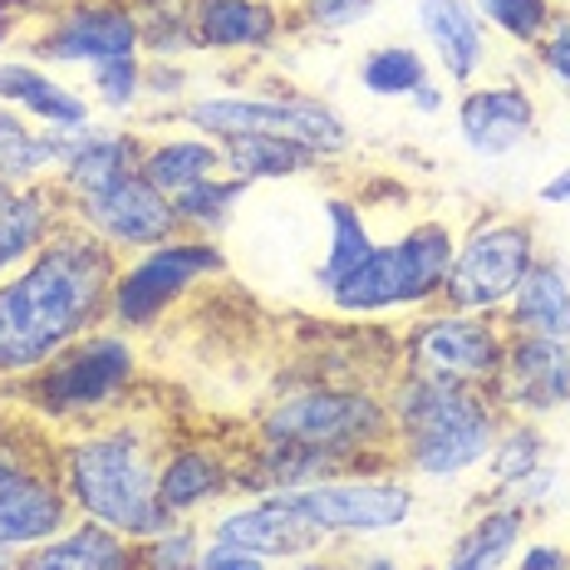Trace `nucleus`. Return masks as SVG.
Masks as SVG:
<instances>
[{
  "mask_svg": "<svg viewBox=\"0 0 570 570\" xmlns=\"http://www.w3.org/2000/svg\"><path fill=\"white\" fill-rule=\"evenodd\" d=\"M325 222H330V242H325V261L315 266V285L330 295L354 266H364V261H370V252L379 246V236L370 227V217H364V212L354 207L350 197H340V193L325 197Z\"/></svg>",
  "mask_w": 570,
  "mask_h": 570,
  "instance_id": "nucleus-30",
  "label": "nucleus"
},
{
  "mask_svg": "<svg viewBox=\"0 0 570 570\" xmlns=\"http://www.w3.org/2000/svg\"><path fill=\"white\" fill-rule=\"evenodd\" d=\"M142 142L138 134H128V128H94L85 142L75 148V158L65 163V173L55 177V187L65 193V202H79L89 193H104V187H114L118 177H134L142 168Z\"/></svg>",
  "mask_w": 570,
  "mask_h": 570,
  "instance_id": "nucleus-24",
  "label": "nucleus"
},
{
  "mask_svg": "<svg viewBox=\"0 0 570 570\" xmlns=\"http://www.w3.org/2000/svg\"><path fill=\"white\" fill-rule=\"evenodd\" d=\"M142 177L158 187L163 197H183L187 187L207 183L222 173V142L217 138H158L142 142Z\"/></svg>",
  "mask_w": 570,
  "mask_h": 570,
  "instance_id": "nucleus-29",
  "label": "nucleus"
},
{
  "mask_svg": "<svg viewBox=\"0 0 570 570\" xmlns=\"http://www.w3.org/2000/svg\"><path fill=\"white\" fill-rule=\"evenodd\" d=\"M320 153L305 148L295 138L276 134H242V138H222V173L242 177V183H285V177H305L320 168Z\"/></svg>",
  "mask_w": 570,
  "mask_h": 570,
  "instance_id": "nucleus-27",
  "label": "nucleus"
},
{
  "mask_svg": "<svg viewBox=\"0 0 570 570\" xmlns=\"http://www.w3.org/2000/svg\"><path fill=\"white\" fill-rule=\"evenodd\" d=\"M335 570H399L394 556H384V551H374V556H340Z\"/></svg>",
  "mask_w": 570,
  "mask_h": 570,
  "instance_id": "nucleus-42",
  "label": "nucleus"
},
{
  "mask_svg": "<svg viewBox=\"0 0 570 570\" xmlns=\"http://www.w3.org/2000/svg\"><path fill=\"white\" fill-rule=\"evenodd\" d=\"M20 561V551H10V546H0V570H16Z\"/></svg>",
  "mask_w": 570,
  "mask_h": 570,
  "instance_id": "nucleus-46",
  "label": "nucleus"
},
{
  "mask_svg": "<svg viewBox=\"0 0 570 570\" xmlns=\"http://www.w3.org/2000/svg\"><path fill=\"white\" fill-rule=\"evenodd\" d=\"M537 59H541L546 75L570 94V10H556L551 30H546L541 45H537Z\"/></svg>",
  "mask_w": 570,
  "mask_h": 570,
  "instance_id": "nucleus-38",
  "label": "nucleus"
},
{
  "mask_svg": "<svg viewBox=\"0 0 570 570\" xmlns=\"http://www.w3.org/2000/svg\"><path fill=\"white\" fill-rule=\"evenodd\" d=\"M236 462L227 443H212V438H177L163 453L158 472V492L163 507L177 521H193L197 512L217 507L227 492H236Z\"/></svg>",
  "mask_w": 570,
  "mask_h": 570,
  "instance_id": "nucleus-17",
  "label": "nucleus"
},
{
  "mask_svg": "<svg viewBox=\"0 0 570 570\" xmlns=\"http://www.w3.org/2000/svg\"><path fill=\"white\" fill-rule=\"evenodd\" d=\"M531 134H537V99L517 79L468 85V94L458 99V138L478 158H507L527 148Z\"/></svg>",
  "mask_w": 570,
  "mask_h": 570,
  "instance_id": "nucleus-16",
  "label": "nucleus"
},
{
  "mask_svg": "<svg viewBox=\"0 0 570 570\" xmlns=\"http://www.w3.org/2000/svg\"><path fill=\"white\" fill-rule=\"evenodd\" d=\"M413 109H419V114H443V85H433V79H428V85L419 89V94H413Z\"/></svg>",
  "mask_w": 570,
  "mask_h": 570,
  "instance_id": "nucleus-43",
  "label": "nucleus"
},
{
  "mask_svg": "<svg viewBox=\"0 0 570 570\" xmlns=\"http://www.w3.org/2000/svg\"><path fill=\"white\" fill-rule=\"evenodd\" d=\"M285 26V0H187V30L197 50H271Z\"/></svg>",
  "mask_w": 570,
  "mask_h": 570,
  "instance_id": "nucleus-19",
  "label": "nucleus"
},
{
  "mask_svg": "<svg viewBox=\"0 0 570 570\" xmlns=\"http://www.w3.org/2000/svg\"><path fill=\"white\" fill-rule=\"evenodd\" d=\"M89 89L104 109H134L142 94H148V65H142V55L104 59V65L89 69Z\"/></svg>",
  "mask_w": 570,
  "mask_h": 570,
  "instance_id": "nucleus-36",
  "label": "nucleus"
},
{
  "mask_svg": "<svg viewBox=\"0 0 570 570\" xmlns=\"http://www.w3.org/2000/svg\"><path fill=\"white\" fill-rule=\"evenodd\" d=\"M138 384V344L128 330H94L59 350L45 370L10 384L30 413L59 428H89L128 409V394Z\"/></svg>",
  "mask_w": 570,
  "mask_h": 570,
  "instance_id": "nucleus-5",
  "label": "nucleus"
},
{
  "mask_svg": "<svg viewBox=\"0 0 570 570\" xmlns=\"http://www.w3.org/2000/svg\"><path fill=\"white\" fill-rule=\"evenodd\" d=\"M472 6H478L482 26H497L512 45H521V50H537L541 35L551 30V20H556L551 0H472Z\"/></svg>",
  "mask_w": 570,
  "mask_h": 570,
  "instance_id": "nucleus-34",
  "label": "nucleus"
},
{
  "mask_svg": "<svg viewBox=\"0 0 570 570\" xmlns=\"http://www.w3.org/2000/svg\"><path fill=\"white\" fill-rule=\"evenodd\" d=\"M285 570H335V556H305V561H291Z\"/></svg>",
  "mask_w": 570,
  "mask_h": 570,
  "instance_id": "nucleus-45",
  "label": "nucleus"
},
{
  "mask_svg": "<svg viewBox=\"0 0 570 570\" xmlns=\"http://www.w3.org/2000/svg\"><path fill=\"white\" fill-rule=\"evenodd\" d=\"M379 0H285V20L311 35H340L354 30L360 20H370Z\"/></svg>",
  "mask_w": 570,
  "mask_h": 570,
  "instance_id": "nucleus-37",
  "label": "nucleus"
},
{
  "mask_svg": "<svg viewBox=\"0 0 570 570\" xmlns=\"http://www.w3.org/2000/svg\"><path fill=\"white\" fill-rule=\"evenodd\" d=\"M85 128H26V134L0 142V183L30 187V183H55L65 173V163L75 158V148L85 142Z\"/></svg>",
  "mask_w": 570,
  "mask_h": 570,
  "instance_id": "nucleus-28",
  "label": "nucleus"
},
{
  "mask_svg": "<svg viewBox=\"0 0 570 570\" xmlns=\"http://www.w3.org/2000/svg\"><path fill=\"white\" fill-rule=\"evenodd\" d=\"M546 468V433L541 423L531 419H507L502 433H497L492 453H487V472H492L497 492H507V487H517L527 472Z\"/></svg>",
  "mask_w": 570,
  "mask_h": 570,
  "instance_id": "nucleus-33",
  "label": "nucleus"
},
{
  "mask_svg": "<svg viewBox=\"0 0 570 570\" xmlns=\"http://www.w3.org/2000/svg\"><path fill=\"white\" fill-rule=\"evenodd\" d=\"M507 340L512 335H507L502 315H468L433 305L403 330V374L492 389L507 360Z\"/></svg>",
  "mask_w": 570,
  "mask_h": 570,
  "instance_id": "nucleus-11",
  "label": "nucleus"
},
{
  "mask_svg": "<svg viewBox=\"0 0 570 570\" xmlns=\"http://www.w3.org/2000/svg\"><path fill=\"white\" fill-rule=\"evenodd\" d=\"M0 104H10L16 114H26L45 128H85L89 124L85 94L59 85V79L45 75L40 65H20V59H6V65H0Z\"/></svg>",
  "mask_w": 570,
  "mask_h": 570,
  "instance_id": "nucleus-25",
  "label": "nucleus"
},
{
  "mask_svg": "<svg viewBox=\"0 0 570 570\" xmlns=\"http://www.w3.org/2000/svg\"><path fill=\"white\" fill-rule=\"evenodd\" d=\"M118 266L124 256L65 212L40 252L0 281V379L20 384L59 350L109 325Z\"/></svg>",
  "mask_w": 570,
  "mask_h": 570,
  "instance_id": "nucleus-1",
  "label": "nucleus"
},
{
  "mask_svg": "<svg viewBox=\"0 0 570 570\" xmlns=\"http://www.w3.org/2000/svg\"><path fill=\"white\" fill-rule=\"evenodd\" d=\"M419 30L453 85H472L487 65V26L472 0H419Z\"/></svg>",
  "mask_w": 570,
  "mask_h": 570,
  "instance_id": "nucleus-20",
  "label": "nucleus"
},
{
  "mask_svg": "<svg viewBox=\"0 0 570 570\" xmlns=\"http://www.w3.org/2000/svg\"><path fill=\"white\" fill-rule=\"evenodd\" d=\"M517 570H570V546L561 541H527L517 556Z\"/></svg>",
  "mask_w": 570,
  "mask_h": 570,
  "instance_id": "nucleus-40",
  "label": "nucleus"
},
{
  "mask_svg": "<svg viewBox=\"0 0 570 570\" xmlns=\"http://www.w3.org/2000/svg\"><path fill=\"white\" fill-rule=\"evenodd\" d=\"M207 541L242 546V551L261 556V561H305V556L325 551V541L281 497H252V502L217 512V521L207 527Z\"/></svg>",
  "mask_w": 570,
  "mask_h": 570,
  "instance_id": "nucleus-18",
  "label": "nucleus"
},
{
  "mask_svg": "<svg viewBox=\"0 0 570 570\" xmlns=\"http://www.w3.org/2000/svg\"><path fill=\"white\" fill-rule=\"evenodd\" d=\"M492 399L507 419H551L570 413V344L512 335L502 374L492 379Z\"/></svg>",
  "mask_w": 570,
  "mask_h": 570,
  "instance_id": "nucleus-15",
  "label": "nucleus"
},
{
  "mask_svg": "<svg viewBox=\"0 0 570 570\" xmlns=\"http://www.w3.org/2000/svg\"><path fill=\"white\" fill-rule=\"evenodd\" d=\"M16 570H138V541L79 517L59 537L20 551Z\"/></svg>",
  "mask_w": 570,
  "mask_h": 570,
  "instance_id": "nucleus-21",
  "label": "nucleus"
},
{
  "mask_svg": "<svg viewBox=\"0 0 570 570\" xmlns=\"http://www.w3.org/2000/svg\"><path fill=\"white\" fill-rule=\"evenodd\" d=\"M428 59L413 50V45H379L360 59V85L374 94V99H413L428 85Z\"/></svg>",
  "mask_w": 570,
  "mask_h": 570,
  "instance_id": "nucleus-32",
  "label": "nucleus"
},
{
  "mask_svg": "<svg viewBox=\"0 0 570 570\" xmlns=\"http://www.w3.org/2000/svg\"><path fill=\"white\" fill-rule=\"evenodd\" d=\"M10 16L16 35L40 65H104V59L142 55V20L134 0H0V20Z\"/></svg>",
  "mask_w": 570,
  "mask_h": 570,
  "instance_id": "nucleus-7",
  "label": "nucleus"
},
{
  "mask_svg": "<svg viewBox=\"0 0 570 570\" xmlns=\"http://www.w3.org/2000/svg\"><path fill=\"white\" fill-rule=\"evenodd\" d=\"M458 252V232L443 217L413 222L394 242H379L364 266H354L335 291L330 305L340 315H384V311H419L433 305L448 285Z\"/></svg>",
  "mask_w": 570,
  "mask_h": 570,
  "instance_id": "nucleus-6",
  "label": "nucleus"
},
{
  "mask_svg": "<svg viewBox=\"0 0 570 570\" xmlns=\"http://www.w3.org/2000/svg\"><path fill=\"white\" fill-rule=\"evenodd\" d=\"M75 521V502L59 478V443L0 438V546L30 551Z\"/></svg>",
  "mask_w": 570,
  "mask_h": 570,
  "instance_id": "nucleus-12",
  "label": "nucleus"
},
{
  "mask_svg": "<svg viewBox=\"0 0 570 570\" xmlns=\"http://www.w3.org/2000/svg\"><path fill=\"white\" fill-rule=\"evenodd\" d=\"M246 193H252V183H242V177H232V173H217V177H207V183L187 187L183 197H173V207H177V222H183L187 236H212V242H217V232L236 217Z\"/></svg>",
  "mask_w": 570,
  "mask_h": 570,
  "instance_id": "nucleus-31",
  "label": "nucleus"
},
{
  "mask_svg": "<svg viewBox=\"0 0 570 570\" xmlns=\"http://www.w3.org/2000/svg\"><path fill=\"white\" fill-rule=\"evenodd\" d=\"M384 399L394 413L399 468L428 482H448L482 468L507 423L492 389L443 384L423 374H399Z\"/></svg>",
  "mask_w": 570,
  "mask_h": 570,
  "instance_id": "nucleus-3",
  "label": "nucleus"
},
{
  "mask_svg": "<svg viewBox=\"0 0 570 570\" xmlns=\"http://www.w3.org/2000/svg\"><path fill=\"white\" fill-rule=\"evenodd\" d=\"M527 517H531L527 507L497 497L492 507H482V512L468 521V531L453 541V551H448V561L438 570H502L521 551V537H527V527H531Z\"/></svg>",
  "mask_w": 570,
  "mask_h": 570,
  "instance_id": "nucleus-26",
  "label": "nucleus"
},
{
  "mask_svg": "<svg viewBox=\"0 0 570 570\" xmlns=\"http://www.w3.org/2000/svg\"><path fill=\"white\" fill-rule=\"evenodd\" d=\"M69 217H75L79 227H89L104 246H114L118 256H142V252H153V246L183 236L173 197H163L142 173L118 177L104 193L69 202Z\"/></svg>",
  "mask_w": 570,
  "mask_h": 570,
  "instance_id": "nucleus-14",
  "label": "nucleus"
},
{
  "mask_svg": "<svg viewBox=\"0 0 570 570\" xmlns=\"http://www.w3.org/2000/svg\"><path fill=\"white\" fill-rule=\"evenodd\" d=\"M197 570H271V561L242 551V546H227V541H207L197 556Z\"/></svg>",
  "mask_w": 570,
  "mask_h": 570,
  "instance_id": "nucleus-39",
  "label": "nucleus"
},
{
  "mask_svg": "<svg viewBox=\"0 0 570 570\" xmlns=\"http://www.w3.org/2000/svg\"><path fill=\"white\" fill-rule=\"evenodd\" d=\"M69 202L55 183H30V187H10L0 202V281L16 276L26 261L45 246L59 222H65Z\"/></svg>",
  "mask_w": 570,
  "mask_h": 570,
  "instance_id": "nucleus-22",
  "label": "nucleus"
},
{
  "mask_svg": "<svg viewBox=\"0 0 570 570\" xmlns=\"http://www.w3.org/2000/svg\"><path fill=\"white\" fill-rule=\"evenodd\" d=\"M183 124H193L202 138H242V134H276L315 148L320 158H335L350 148V128L325 99L311 94H217L193 99L183 109Z\"/></svg>",
  "mask_w": 570,
  "mask_h": 570,
  "instance_id": "nucleus-10",
  "label": "nucleus"
},
{
  "mask_svg": "<svg viewBox=\"0 0 570 570\" xmlns=\"http://www.w3.org/2000/svg\"><path fill=\"white\" fill-rule=\"evenodd\" d=\"M261 443H301L350 458L360 472H394L399 438L389 399L360 384H301L271 399L256 419Z\"/></svg>",
  "mask_w": 570,
  "mask_h": 570,
  "instance_id": "nucleus-4",
  "label": "nucleus"
},
{
  "mask_svg": "<svg viewBox=\"0 0 570 570\" xmlns=\"http://www.w3.org/2000/svg\"><path fill=\"white\" fill-rule=\"evenodd\" d=\"M537 261H541L537 222L517 217V212H492L468 236H458L453 271H448V285L438 301L448 311L502 315Z\"/></svg>",
  "mask_w": 570,
  "mask_h": 570,
  "instance_id": "nucleus-8",
  "label": "nucleus"
},
{
  "mask_svg": "<svg viewBox=\"0 0 570 570\" xmlns=\"http://www.w3.org/2000/svg\"><path fill=\"white\" fill-rule=\"evenodd\" d=\"M202 546H207V531L197 521H173L168 531L138 541V570H197Z\"/></svg>",
  "mask_w": 570,
  "mask_h": 570,
  "instance_id": "nucleus-35",
  "label": "nucleus"
},
{
  "mask_svg": "<svg viewBox=\"0 0 570 570\" xmlns=\"http://www.w3.org/2000/svg\"><path fill=\"white\" fill-rule=\"evenodd\" d=\"M305 527L325 546L335 541H364L384 531L409 527L419 492L399 472H344V478L301 487V492H276Z\"/></svg>",
  "mask_w": 570,
  "mask_h": 570,
  "instance_id": "nucleus-9",
  "label": "nucleus"
},
{
  "mask_svg": "<svg viewBox=\"0 0 570 570\" xmlns=\"http://www.w3.org/2000/svg\"><path fill=\"white\" fill-rule=\"evenodd\" d=\"M537 197L546 202V207H570V163L556 177H546V183L537 187Z\"/></svg>",
  "mask_w": 570,
  "mask_h": 570,
  "instance_id": "nucleus-41",
  "label": "nucleus"
},
{
  "mask_svg": "<svg viewBox=\"0 0 570 570\" xmlns=\"http://www.w3.org/2000/svg\"><path fill=\"white\" fill-rule=\"evenodd\" d=\"M16 134H26V114H16L10 104H0V142L16 138Z\"/></svg>",
  "mask_w": 570,
  "mask_h": 570,
  "instance_id": "nucleus-44",
  "label": "nucleus"
},
{
  "mask_svg": "<svg viewBox=\"0 0 570 570\" xmlns=\"http://www.w3.org/2000/svg\"><path fill=\"white\" fill-rule=\"evenodd\" d=\"M507 335H531V340H556L570 344V271L556 256H541L531 276L521 281L512 305L502 311Z\"/></svg>",
  "mask_w": 570,
  "mask_h": 570,
  "instance_id": "nucleus-23",
  "label": "nucleus"
},
{
  "mask_svg": "<svg viewBox=\"0 0 570 570\" xmlns=\"http://www.w3.org/2000/svg\"><path fill=\"white\" fill-rule=\"evenodd\" d=\"M168 453V419L153 409H124L104 423L75 428L59 443V478L75 517L99 521L128 541H148L173 527L158 472Z\"/></svg>",
  "mask_w": 570,
  "mask_h": 570,
  "instance_id": "nucleus-2",
  "label": "nucleus"
},
{
  "mask_svg": "<svg viewBox=\"0 0 570 570\" xmlns=\"http://www.w3.org/2000/svg\"><path fill=\"white\" fill-rule=\"evenodd\" d=\"M6 193H10V183H0V202H6Z\"/></svg>",
  "mask_w": 570,
  "mask_h": 570,
  "instance_id": "nucleus-47",
  "label": "nucleus"
},
{
  "mask_svg": "<svg viewBox=\"0 0 570 570\" xmlns=\"http://www.w3.org/2000/svg\"><path fill=\"white\" fill-rule=\"evenodd\" d=\"M222 271H227V256H222V246L212 242V236H187V232L173 236V242L153 246V252L118 266L109 325L128 330V335L158 325L193 285L217 281Z\"/></svg>",
  "mask_w": 570,
  "mask_h": 570,
  "instance_id": "nucleus-13",
  "label": "nucleus"
}]
</instances>
